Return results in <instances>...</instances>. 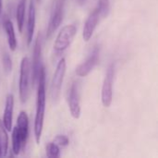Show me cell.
<instances>
[{
  "instance_id": "25",
  "label": "cell",
  "mask_w": 158,
  "mask_h": 158,
  "mask_svg": "<svg viewBox=\"0 0 158 158\" xmlns=\"http://www.w3.org/2000/svg\"><path fill=\"white\" fill-rule=\"evenodd\" d=\"M37 1H38V2H39V1H40V0H37Z\"/></svg>"
},
{
  "instance_id": "18",
  "label": "cell",
  "mask_w": 158,
  "mask_h": 158,
  "mask_svg": "<svg viewBox=\"0 0 158 158\" xmlns=\"http://www.w3.org/2000/svg\"><path fill=\"white\" fill-rule=\"evenodd\" d=\"M46 156L50 158H56L60 156V149L59 146L55 143H49L46 145Z\"/></svg>"
},
{
  "instance_id": "17",
  "label": "cell",
  "mask_w": 158,
  "mask_h": 158,
  "mask_svg": "<svg viewBox=\"0 0 158 158\" xmlns=\"http://www.w3.org/2000/svg\"><path fill=\"white\" fill-rule=\"evenodd\" d=\"M7 148H8L7 131L6 130L3 122L0 120V150H1V156H5L6 155Z\"/></svg>"
},
{
  "instance_id": "16",
  "label": "cell",
  "mask_w": 158,
  "mask_h": 158,
  "mask_svg": "<svg viewBox=\"0 0 158 158\" xmlns=\"http://www.w3.org/2000/svg\"><path fill=\"white\" fill-rule=\"evenodd\" d=\"M25 146V143H23L17 127H15L12 131V151L15 155H19L22 148Z\"/></svg>"
},
{
  "instance_id": "24",
  "label": "cell",
  "mask_w": 158,
  "mask_h": 158,
  "mask_svg": "<svg viewBox=\"0 0 158 158\" xmlns=\"http://www.w3.org/2000/svg\"><path fill=\"white\" fill-rule=\"evenodd\" d=\"M0 156H1V150H0Z\"/></svg>"
},
{
  "instance_id": "10",
  "label": "cell",
  "mask_w": 158,
  "mask_h": 158,
  "mask_svg": "<svg viewBox=\"0 0 158 158\" xmlns=\"http://www.w3.org/2000/svg\"><path fill=\"white\" fill-rule=\"evenodd\" d=\"M101 15L102 14H101L100 9L96 6L93 10V12L89 15V17L87 18V19L84 23L83 31H82V37L85 42H88L92 38Z\"/></svg>"
},
{
  "instance_id": "11",
  "label": "cell",
  "mask_w": 158,
  "mask_h": 158,
  "mask_svg": "<svg viewBox=\"0 0 158 158\" xmlns=\"http://www.w3.org/2000/svg\"><path fill=\"white\" fill-rule=\"evenodd\" d=\"M13 111H14V96L9 94L6 99V106L4 110L3 124L7 131L12 130V120H13Z\"/></svg>"
},
{
  "instance_id": "13",
  "label": "cell",
  "mask_w": 158,
  "mask_h": 158,
  "mask_svg": "<svg viewBox=\"0 0 158 158\" xmlns=\"http://www.w3.org/2000/svg\"><path fill=\"white\" fill-rule=\"evenodd\" d=\"M17 130L23 141L26 144L28 135H29V118L25 111H21L17 119Z\"/></svg>"
},
{
  "instance_id": "5",
  "label": "cell",
  "mask_w": 158,
  "mask_h": 158,
  "mask_svg": "<svg viewBox=\"0 0 158 158\" xmlns=\"http://www.w3.org/2000/svg\"><path fill=\"white\" fill-rule=\"evenodd\" d=\"M66 68H67L66 59L61 58L56 66V69L55 70V73L52 79V83H51V96L54 101H56L59 97L63 80H64L65 73H66Z\"/></svg>"
},
{
  "instance_id": "6",
  "label": "cell",
  "mask_w": 158,
  "mask_h": 158,
  "mask_svg": "<svg viewBox=\"0 0 158 158\" xmlns=\"http://www.w3.org/2000/svg\"><path fill=\"white\" fill-rule=\"evenodd\" d=\"M64 3H65V0H56L54 4V7L51 12V16H50L48 27H47V33H46L47 38L51 37V35L56 31V29L59 27L62 21Z\"/></svg>"
},
{
  "instance_id": "4",
  "label": "cell",
  "mask_w": 158,
  "mask_h": 158,
  "mask_svg": "<svg viewBox=\"0 0 158 158\" xmlns=\"http://www.w3.org/2000/svg\"><path fill=\"white\" fill-rule=\"evenodd\" d=\"M114 74H115V67L114 64H111L109 65L106 70V74L103 82L102 93H101V100L105 107H109L112 103Z\"/></svg>"
},
{
  "instance_id": "22",
  "label": "cell",
  "mask_w": 158,
  "mask_h": 158,
  "mask_svg": "<svg viewBox=\"0 0 158 158\" xmlns=\"http://www.w3.org/2000/svg\"><path fill=\"white\" fill-rule=\"evenodd\" d=\"M77 2H78V4H79L80 6H82V5H84V4H86L87 0H77Z\"/></svg>"
},
{
  "instance_id": "1",
  "label": "cell",
  "mask_w": 158,
  "mask_h": 158,
  "mask_svg": "<svg viewBox=\"0 0 158 158\" xmlns=\"http://www.w3.org/2000/svg\"><path fill=\"white\" fill-rule=\"evenodd\" d=\"M38 88H37V101H36V114L34 119V136L37 143H40L44 128V119L45 112V69L41 68L38 75Z\"/></svg>"
},
{
  "instance_id": "3",
  "label": "cell",
  "mask_w": 158,
  "mask_h": 158,
  "mask_svg": "<svg viewBox=\"0 0 158 158\" xmlns=\"http://www.w3.org/2000/svg\"><path fill=\"white\" fill-rule=\"evenodd\" d=\"M76 27L73 24H69L64 26L60 31L58 32L55 44H54V49L57 53L64 52L71 44L73 41V38L76 34Z\"/></svg>"
},
{
  "instance_id": "2",
  "label": "cell",
  "mask_w": 158,
  "mask_h": 158,
  "mask_svg": "<svg viewBox=\"0 0 158 158\" xmlns=\"http://www.w3.org/2000/svg\"><path fill=\"white\" fill-rule=\"evenodd\" d=\"M30 74H31V62L28 57L24 56L20 62L19 82V98L21 103H25L29 97Z\"/></svg>"
},
{
  "instance_id": "19",
  "label": "cell",
  "mask_w": 158,
  "mask_h": 158,
  "mask_svg": "<svg viewBox=\"0 0 158 158\" xmlns=\"http://www.w3.org/2000/svg\"><path fill=\"white\" fill-rule=\"evenodd\" d=\"M2 63H3V68H4L6 74H9L12 70V60L7 53L4 54L3 58H2Z\"/></svg>"
},
{
  "instance_id": "15",
  "label": "cell",
  "mask_w": 158,
  "mask_h": 158,
  "mask_svg": "<svg viewBox=\"0 0 158 158\" xmlns=\"http://www.w3.org/2000/svg\"><path fill=\"white\" fill-rule=\"evenodd\" d=\"M25 3L26 0H19L16 9V19H17L18 29L19 32L22 31L23 25H24V18H25V10H26Z\"/></svg>"
},
{
  "instance_id": "21",
  "label": "cell",
  "mask_w": 158,
  "mask_h": 158,
  "mask_svg": "<svg viewBox=\"0 0 158 158\" xmlns=\"http://www.w3.org/2000/svg\"><path fill=\"white\" fill-rule=\"evenodd\" d=\"M108 4H109V0H98L97 7L100 9L102 15L106 14V9L108 8Z\"/></svg>"
},
{
  "instance_id": "12",
  "label": "cell",
  "mask_w": 158,
  "mask_h": 158,
  "mask_svg": "<svg viewBox=\"0 0 158 158\" xmlns=\"http://www.w3.org/2000/svg\"><path fill=\"white\" fill-rule=\"evenodd\" d=\"M35 18H36V10L34 0L30 1L29 11H28V22H27V44L30 45L32 42V37L35 29Z\"/></svg>"
},
{
  "instance_id": "23",
  "label": "cell",
  "mask_w": 158,
  "mask_h": 158,
  "mask_svg": "<svg viewBox=\"0 0 158 158\" xmlns=\"http://www.w3.org/2000/svg\"><path fill=\"white\" fill-rule=\"evenodd\" d=\"M2 6H3V0H0V15L2 12Z\"/></svg>"
},
{
  "instance_id": "14",
  "label": "cell",
  "mask_w": 158,
  "mask_h": 158,
  "mask_svg": "<svg viewBox=\"0 0 158 158\" xmlns=\"http://www.w3.org/2000/svg\"><path fill=\"white\" fill-rule=\"evenodd\" d=\"M4 29L6 34V39H7V44L9 46V49L11 51H15L17 48V39H16V34H15V30L13 23L9 19H6L4 21Z\"/></svg>"
},
{
  "instance_id": "8",
  "label": "cell",
  "mask_w": 158,
  "mask_h": 158,
  "mask_svg": "<svg viewBox=\"0 0 158 158\" xmlns=\"http://www.w3.org/2000/svg\"><path fill=\"white\" fill-rule=\"evenodd\" d=\"M69 107L71 116L78 119L81 117V100H80V88L79 82L74 81L69 90Z\"/></svg>"
},
{
  "instance_id": "7",
  "label": "cell",
  "mask_w": 158,
  "mask_h": 158,
  "mask_svg": "<svg viewBox=\"0 0 158 158\" xmlns=\"http://www.w3.org/2000/svg\"><path fill=\"white\" fill-rule=\"evenodd\" d=\"M32 54H33L32 55V64H31V70L32 84L35 85L37 83L40 69L43 67V65H42V42H41L40 34H38V36L35 40Z\"/></svg>"
},
{
  "instance_id": "9",
  "label": "cell",
  "mask_w": 158,
  "mask_h": 158,
  "mask_svg": "<svg viewBox=\"0 0 158 158\" xmlns=\"http://www.w3.org/2000/svg\"><path fill=\"white\" fill-rule=\"evenodd\" d=\"M99 54H100L99 46H95L92 51V53L90 54V56L87 57V59L83 63H81L79 67H77L76 74L79 77H86L98 63Z\"/></svg>"
},
{
  "instance_id": "20",
  "label": "cell",
  "mask_w": 158,
  "mask_h": 158,
  "mask_svg": "<svg viewBox=\"0 0 158 158\" xmlns=\"http://www.w3.org/2000/svg\"><path fill=\"white\" fill-rule=\"evenodd\" d=\"M53 143H55L59 147H66L69 145V138L65 135H57L55 137Z\"/></svg>"
}]
</instances>
